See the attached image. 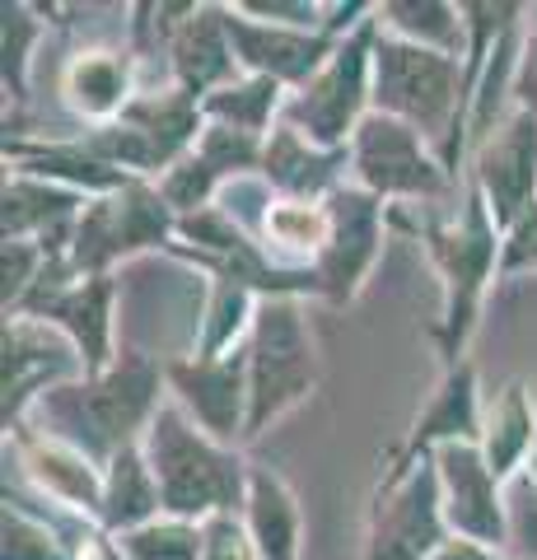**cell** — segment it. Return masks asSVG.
Masks as SVG:
<instances>
[{
	"label": "cell",
	"mask_w": 537,
	"mask_h": 560,
	"mask_svg": "<svg viewBox=\"0 0 537 560\" xmlns=\"http://www.w3.org/2000/svg\"><path fill=\"white\" fill-rule=\"evenodd\" d=\"M154 397H160V364L145 355H122L113 370L38 397V416L47 420L51 440L71 444L90 463H113L131 444L136 425L160 411Z\"/></svg>",
	"instance_id": "obj_1"
},
{
	"label": "cell",
	"mask_w": 537,
	"mask_h": 560,
	"mask_svg": "<svg viewBox=\"0 0 537 560\" xmlns=\"http://www.w3.org/2000/svg\"><path fill=\"white\" fill-rule=\"evenodd\" d=\"M145 463L160 481V500L168 518H215L234 514L238 500H248V471L220 440L187 420L183 407H160L145 425Z\"/></svg>",
	"instance_id": "obj_2"
},
{
	"label": "cell",
	"mask_w": 537,
	"mask_h": 560,
	"mask_svg": "<svg viewBox=\"0 0 537 560\" xmlns=\"http://www.w3.org/2000/svg\"><path fill=\"white\" fill-rule=\"evenodd\" d=\"M467 84L458 61L384 33L374 43V113L407 121L425 140H444V164L458 160V121H467Z\"/></svg>",
	"instance_id": "obj_3"
},
{
	"label": "cell",
	"mask_w": 537,
	"mask_h": 560,
	"mask_svg": "<svg viewBox=\"0 0 537 560\" xmlns=\"http://www.w3.org/2000/svg\"><path fill=\"white\" fill-rule=\"evenodd\" d=\"M248 440L318 388V346L290 294L257 300L248 318Z\"/></svg>",
	"instance_id": "obj_4"
},
{
	"label": "cell",
	"mask_w": 537,
	"mask_h": 560,
	"mask_svg": "<svg viewBox=\"0 0 537 560\" xmlns=\"http://www.w3.org/2000/svg\"><path fill=\"white\" fill-rule=\"evenodd\" d=\"M500 224L491 220L481 191L472 187L458 224L448 230H425L430 253H435V267L444 271V323H440V346L448 370L458 364L467 337L477 327V308H481V290H487L491 271H500Z\"/></svg>",
	"instance_id": "obj_5"
},
{
	"label": "cell",
	"mask_w": 537,
	"mask_h": 560,
	"mask_svg": "<svg viewBox=\"0 0 537 560\" xmlns=\"http://www.w3.org/2000/svg\"><path fill=\"white\" fill-rule=\"evenodd\" d=\"M444 495L435 453L402 458L374 490L365 560H430L444 547Z\"/></svg>",
	"instance_id": "obj_6"
},
{
	"label": "cell",
	"mask_w": 537,
	"mask_h": 560,
	"mask_svg": "<svg viewBox=\"0 0 537 560\" xmlns=\"http://www.w3.org/2000/svg\"><path fill=\"white\" fill-rule=\"evenodd\" d=\"M370 24L355 28L346 43H337L327 66L285 103V127H294L304 140H314L318 150H337L341 140L360 131V121H365L360 108H365L370 70H374V28Z\"/></svg>",
	"instance_id": "obj_7"
},
{
	"label": "cell",
	"mask_w": 537,
	"mask_h": 560,
	"mask_svg": "<svg viewBox=\"0 0 537 560\" xmlns=\"http://www.w3.org/2000/svg\"><path fill=\"white\" fill-rule=\"evenodd\" d=\"M168 201L141 183H127L117 197L84 206L71 230V271L103 276L108 261L131 257L136 248H154L168 238Z\"/></svg>",
	"instance_id": "obj_8"
},
{
	"label": "cell",
	"mask_w": 537,
	"mask_h": 560,
	"mask_svg": "<svg viewBox=\"0 0 537 560\" xmlns=\"http://www.w3.org/2000/svg\"><path fill=\"white\" fill-rule=\"evenodd\" d=\"M355 178L370 197H444L448 178L430 160L425 136L388 113H370L351 145Z\"/></svg>",
	"instance_id": "obj_9"
},
{
	"label": "cell",
	"mask_w": 537,
	"mask_h": 560,
	"mask_svg": "<svg viewBox=\"0 0 537 560\" xmlns=\"http://www.w3.org/2000/svg\"><path fill=\"white\" fill-rule=\"evenodd\" d=\"M440 467V495H444V518L454 537L481 541V547H510V514H505V490L491 471L487 453L477 444H444L435 448Z\"/></svg>",
	"instance_id": "obj_10"
},
{
	"label": "cell",
	"mask_w": 537,
	"mask_h": 560,
	"mask_svg": "<svg viewBox=\"0 0 537 560\" xmlns=\"http://www.w3.org/2000/svg\"><path fill=\"white\" fill-rule=\"evenodd\" d=\"M327 215H332V238L314 267V285L332 304H346L355 300L360 280L370 276L374 253L384 243V206L365 187H337L327 197Z\"/></svg>",
	"instance_id": "obj_11"
},
{
	"label": "cell",
	"mask_w": 537,
	"mask_h": 560,
	"mask_svg": "<svg viewBox=\"0 0 537 560\" xmlns=\"http://www.w3.org/2000/svg\"><path fill=\"white\" fill-rule=\"evenodd\" d=\"M477 191L500 230L537 206V117L518 108L477 150Z\"/></svg>",
	"instance_id": "obj_12"
},
{
	"label": "cell",
	"mask_w": 537,
	"mask_h": 560,
	"mask_svg": "<svg viewBox=\"0 0 537 560\" xmlns=\"http://www.w3.org/2000/svg\"><path fill=\"white\" fill-rule=\"evenodd\" d=\"M75 370H84V355L61 327H47L43 318L14 313L5 323V430L33 397H47L51 388H61V378H71Z\"/></svg>",
	"instance_id": "obj_13"
},
{
	"label": "cell",
	"mask_w": 537,
	"mask_h": 560,
	"mask_svg": "<svg viewBox=\"0 0 537 560\" xmlns=\"http://www.w3.org/2000/svg\"><path fill=\"white\" fill-rule=\"evenodd\" d=\"M164 378L211 440L230 444L238 430L248 434V355L173 360L164 370Z\"/></svg>",
	"instance_id": "obj_14"
},
{
	"label": "cell",
	"mask_w": 537,
	"mask_h": 560,
	"mask_svg": "<svg viewBox=\"0 0 537 560\" xmlns=\"http://www.w3.org/2000/svg\"><path fill=\"white\" fill-rule=\"evenodd\" d=\"M230 24V43L234 57L244 61L253 75H267L276 84H308L332 57V33H308V28H290V24H257L248 20L238 5L224 10Z\"/></svg>",
	"instance_id": "obj_15"
},
{
	"label": "cell",
	"mask_w": 537,
	"mask_h": 560,
	"mask_svg": "<svg viewBox=\"0 0 537 560\" xmlns=\"http://www.w3.org/2000/svg\"><path fill=\"white\" fill-rule=\"evenodd\" d=\"M173 51V75H178L183 94H206L211 84H224L234 75V43H230V24H224V5H197L178 33L168 38Z\"/></svg>",
	"instance_id": "obj_16"
},
{
	"label": "cell",
	"mask_w": 537,
	"mask_h": 560,
	"mask_svg": "<svg viewBox=\"0 0 537 560\" xmlns=\"http://www.w3.org/2000/svg\"><path fill=\"white\" fill-rule=\"evenodd\" d=\"M472 440H481L477 370L472 364H454L435 388V397H430V407L416 416L402 458H425V453H435L444 444H472Z\"/></svg>",
	"instance_id": "obj_17"
},
{
	"label": "cell",
	"mask_w": 537,
	"mask_h": 560,
	"mask_svg": "<svg viewBox=\"0 0 537 560\" xmlns=\"http://www.w3.org/2000/svg\"><path fill=\"white\" fill-rule=\"evenodd\" d=\"M346 160L341 150H318L314 140H304L294 127H276V136L262 145V173L271 187H281L290 201H308L337 183V164ZM337 191V187H332Z\"/></svg>",
	"instance_id": "obj_18"
},
{
	"label": "cell",
	"mask_w": 537,
	"mask_h": 560,
	"mask_svg": "<svg viewBox=\"0 0 537 560\" xmlns=\"http://www.w3.org/2000/svg\"><path fill=\"white\" fill-rule=\"evenodd\" d=\"M248 537L262 560H294L300 556V504L290 486L267 467L248 471Z\"/></svg>",
	"instance_id": "obj_19"
},
{
	"label": "cell",
	"mask_w": 537,
	"mask_h": 560,
	"mask_svg": "<svg viewBox=\"0 0 537 560\" xmlns=\"http://www.w3.org/2000/svg\"><path fill=\"white\" fill-rule=\"evenodd\" d=\"M481 453L500 481L518 477L528 463V453H537V420H533V407L518 383H510L505 393L491 401L487 420H481Z\"/></svg>",
	"instance_id": "obj_20"
},
{
	"label": "cell",
	"mask_w": 537,
	"mask_h": 560,
	"mask_svg": "<svg viewBox=\"0 0 537 560\" xmlns=\"http://www.w3.org/2000/svg\"><path fill=\"white\" fill-rule=\"evenodd\" d=\"M154 510H164L160 481H154V471L145 463V448L127 444L108 463V481H103V523L117 533H131V528H141V523H150Z\"/></svg>",
	"instance_id": "obj_21"
},
{
	"label": "cell",
	"mask_w": 537,
	"mask_h": 560,
	"mask_svg": "<svg viewBox=\"0 0 537 560\" xmlns=\"http://www.w3.org/2000/svg\"><path fill=\"white\" fill-rule=\"evenodd\" d=\"M24 467H28V477L47 490V495L75 504V510L103 514V481H98V471L71 444H61V440H33L24 448Z\"/></svg>",
	"instance_id": "obj_22"
},
{
	"label": "cell",
	"mask_w": 537,
	"mask_h": 560,
	"mask_svg": "<svg viewBox=\"0 0 537 560\" xmlns=\"http://www.w3.org/2000/svg\"><path fill=\"white\" fill-rule=\"evenodd\" d=\"M127 90H131V66L117 51H84L66 70V98L84 117H113L127 113Z\"/></svg>",
	"instance_id": "obj_23"
},
{
	"label": "cell",
	"mask_w": 537,
	"mask_h": 560,
	"mask_svg": "<svg viewBox=\"0 0 537 560\" xmlns=\"http://www.w3.org/2000/svg\"><path fill=\"white\" fill-rule=\"evenodd\" d=\"M71 220H75V191L47 187L38 178L5 183V238H24V234L61 238Z\"/></svg>",
	"instance_id": "obj_24"
},
{
	"label": "cell",
	"mask_w": 537,
	"mask_h": 560,
	"mask_svg": "<svg viewBox=\"0 0 537 560\" xmlns=\"http://www.w3.org/2000/svg\"><path fill=\"white\" fill-rule=\"evenodd\" d=\"M463 10L440 5V0H393V5H378V24H384L393 38L444 51V57H458L463 28L467 20H458Z\"/></svg>",
	"instance_id": "obj_25"
},
{
	"label": "cell",
	"mask_w": 537,
	"mask_h": 560,
	"mask_svg": "<svg viewBox=\"0 0 537 560\" xmlns=\"http://www.w3.org/2000/svg\"><path fill=\"white\" fill-rule=\"evenodd\" d=\"M281 103V84L267 80V75H248L238 84H224L211 98L201 103V113L215 121V127H234V131H248V136H262L267 121Z\"/></svg>",
	"instance_id": "obj_26"
},
{
	"label": "cell",
	"mask_w": 537,
	"mask_h": 560,
	"mask_svg": "<svg viewBox=\"0 0 537 560\" xmlns=\"http://www.w3.org/2000/svg\"><path fill=\"white\" fill-rule=\"evenodd\" d=\"M117 551L127 560H201L206 523L187 518H150L131 533H117Z\"/></svg>",
	"instance_id": "obj_27"
},
{
	"label": "cell",
	"mask_w": 537,
	"mask_h": 560,
	"mask_svg": "<svg viewBox=\"0 0 537 560\" xmlns=\"http://www.w3.org/2000/svg\"><path fill=\"white\" fill-rule=\"evenodd\" d=\"M262 230L276 248L323 257L327 238H332V215H327V206H314V201H271L262 215Z\"/></svg>",
	"instance_id": "obj_28"
},
{
	"label": "cell",
	"mask_w": 537,
	"mask_h": 560,
	"mask_svg": "<svg viewBox=\"0 0 537 560\" xmlns=\"http://www.w3.org/2000/svg\"><path fill=\"white\" fill-rule=\"evenodd\" d=\"M505 514H510V556L537 560V453L518 477L505 481Z\"/></svg>",
	"instance_id": "obj_29"
},
{
	"label": "cell",
	"mask_w": 537,
	"mask_h": 560,
	"mask_svg": "<svg viewBox=\"0 0 537 560\" xmlns=\"http://www.w3.org/2000/svg\"><path fill=\"white\" fill-rule=\"evenodd\" d=\"M215 183H220V173L192 150V154H183V160L168 168V178L160 183V197L168 201V210H187V215H197V210H206V201H211Z\"/></svg>",
	"instance_id": "obj_30"
},
{
	"label": "cell",
	"mask_w": 537,
	"mask_h": 560,
	"mask_svg": "<svg viewBox=\"0 0 537 560\" xmlns=\"http://www.w3.org/2000/svg\"><path fill=\"white\" fill-rule=\"evenodd\" d=\"M38 38V24L24 5H5V84L24 94V66H28V43Z\"/></svg>",
	"instance_id": "obj_31"
},
{
	"label": "cell",
	"mask_w": 537,
	"mask_h": 560,
	"mask_svg": "<svg viewBox=\"0 0 537 560\" xmlns=\"http://www.w3.org/2000/svg\"><path fill=\"white\" fill-rule=\"evenodd\" d=\"M201 560H262L253 547V537L248 528H238L234 514H215V518H206V551Z\"/></svg>",
	"instance_id": "obj_32"
},
{
	"label": "cell",
	"mask_w": 537,
	"mask_h": 560,
	"mask_svg": "<svg viewBox=\"0 0 537 560\" xmlns=\"http://www.w3.org/2000/svg\"><path fill=\"white\" fill-rule=\"evenodd\" d=\"M500 271H537V206H528L500 243Z\"/></svg>",
	"instance_id": "obj_33"
},
{
	"label": "cell",
	"mask_w": 537,
	"mask_h": 560,
	"mask_svg": "<svg viewBox=\"0 0 537 560\" xmlns=\"http://www.w3.org/2000/svg\"><path fill=\"white\" fill-rule=\"evenodd\" d=\"M514 94H518V103H524V113L537 117V24L528 28V43H524V51H518Z\"/></svg>",
	"instance_id": "obj_34"
},
{
	"label": "cell",
	"mask_w": 537,
	"mask_h": 560,
	"mask_svg": "<svg viewBox=\"0 0 537 560\" xmlns=\"http://www.w3.org/2000/svg\"><path fill=\"white\" fill-rule=\"evenodd\" d=\"M430 560H514V556L495 551V547H481V541H467V537H448Z\"/></svg>",
	"instance_id": "obj_35"
}]
</instances>
